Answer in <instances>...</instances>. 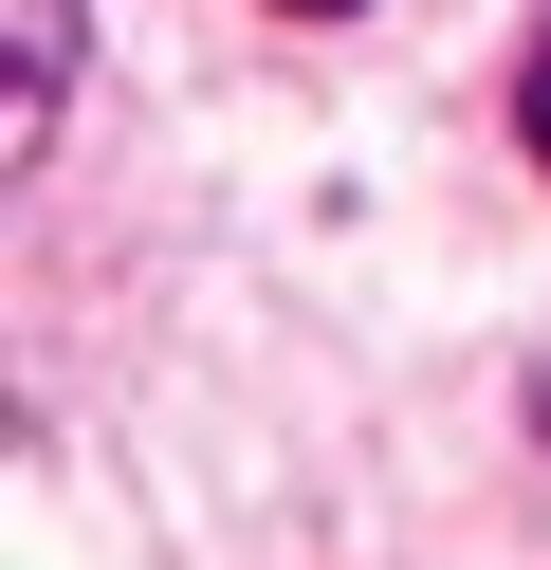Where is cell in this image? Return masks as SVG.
Wrapping results in <instances>:
<instances>
[{
	"label": "cell",
	"instance_id": "6da1fadb",
	"mask_svg": "<svg viewBox=\"0 0 551 570\" xmlns=\"http://www.w3.org/2000/svg\"><path fill=\"white\" fill-rule=\"evenodd\" d=\"M56 75H73V0H19V111H0L19 148L56 129Z\"/></svg>",
	"mask_w": 551,
	"mask_h": 570
},
{
	"label": "cell",
	"instance_id": "7a4b0ae2",
	"mask_svg": "<svg viewBox=\"0 0 551 570\" xmlns=\"http://www.w3.org/2000/svg\"><path fill=\"white\" fill-rule=\"evenodd\" d=\"M533 148H551V38H533Z\"/></svg>",
	"mask_w": 551,
	"mask_h": 570
},
{
	"label": "cell",
	"instance_id": "3957f363",
	"mask_svg": "<svg viewBox=\"0 0 551 570\" xmlns=\"http://www.w3.org/2000/svg\"><path fill=\"white\" fill-rule=\"evenodd\" d=\"M294 19H350V0H294Z\"/></svg>",
	"mask_w": 551,
	"mask_h": 570
}]
</instances>
